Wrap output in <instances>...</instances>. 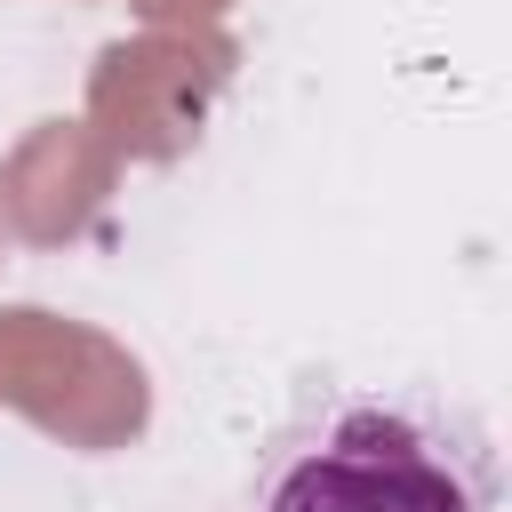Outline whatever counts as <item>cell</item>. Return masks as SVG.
<instances>
[{"mask_svg":"<svg viewBox=\"0 0 512 512\" xmlns=\"http://www.w3.org/2000/svg\"><path fill=\"white\" fill-rule=\"evenodd\" d=\"M232 512H504V456L448 392L320 384L256 448Z\"/></svg>","mask_w":512,"mask_h":512,"instance_id":"6da1fadb","label":"cell"}]
</instances>
